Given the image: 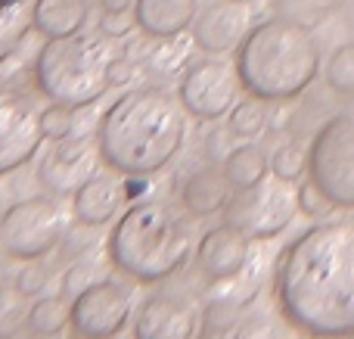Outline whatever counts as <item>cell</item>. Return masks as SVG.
I'll return each instance as SVG.
<instances>
[{"label":"cell","mask_w":354,"mask_h":339,"mask_svg":"<svg viewBox=\"0 0 354 339\" xmlns=\"http://www.w3.org/2000/svg\"><path fill=\"white\" fill-rule=\"evenodd\" d=\"M221 168H224L227 181H230L236 190H243V187H252L268 178V156L258 147H252V143H243V147H236L227 156Z\"/></svg>","instance_id":"ffe728a7"},{"label":"cell","mask_w":354,"mask_h":339,"mask_svg":"<svg viewBox=\"0 0 354 339\" xmlns=\"http://www.w3.org/2000/svg\"><path fill=\"white\" fill-rule=\"evenodd\" d=\"M249 31L252 28L245 0H214L196 16L193 41L205 53H227V50H236Z\"/></svg>","instance_id":"5bb4252c"},{"label":"cell","mask_w":354,"mask_h":339,"mask_svg":"<svg viewBox=\"0 0 354 339\" xmlns=\"http://www.w3.org/2000/svg\"><path fill=\"white\" fill-rule=\"evenodd\" d=\"M41 122L50 140H66V137H72V106L53 103L50 109H41Z\"/></svg>","instance_id":"4316f807"},{"label":"cell","mask_w":354,"mask_h":339,"mask_svg":"<svg viewBox=\"0 0 354 339\" xmlns=\"http://www.w3.org/2000/svg\"><path fill=\"white\" fill-rule=\"evenodd\" d=\"M301 330L292 324H277V321H255L249 327H243L233 339H299Z\"/></svg>","instance_id":"83f0119b"},{"label":"cell","mask_w":354,"mask_h":339,"mask_svg":"<svg viewBox=\"0 0 354 339\" xmlns=\"http://www.w3.org/2000/svg\"><path fill=\"white\" fill-rule=\"evenodd\" d=\"M308 174L336 205L354 209V112L336 116L308 149Z\"/></svg>","instance_id":"ba28073f"},{"label":"cell","mask_w":354,"mask_h":339,"mask_svg":"<svg viewBox=\"0 0 354 339\" xmlns=\"http://www.w3.org/2000/svg\"><path fill=\"white\" fill-rule=\"evenodd\" d=\"M3 255H6V249H3V240H0V262H3Z\"/></svg>","instance_id":"e575fe53"},{"label":"cell","mask_w":354,"mask_h":339,"mask_svg":"<svg viewBox=\"0 0 354 339\" xmlns=\"http://www.w3.org/2000/svg\"><path fill=\"white\" fill-rule=\"evenodd\" d=\"M183 109L171 93L159 87H137L106 109L97 143L112 172L143 178L162 172L174 159L183 147Z\"/></svg>","instance_id":"7a4b0ae2"},{"label":"cell","mask_w":354,"mask_h":339,"mask_svg":"<svg viewBox=\"0 0 354 339\" xmlns=\"http://www.w3.org/2000/svg\"><path fill=\"white\" fill-rule=\"evenodd\" d=\"M72 324V302H66L62 296H44L37 302H31L28 311V327L41 336H56Z\"/></svg>","instance_id":"7402d4cb"},{"label":"cell","mask_w":354,"mask_h":339,"mask_svg":"<svg viewBox=\"0 0 354 339\" xmlns=\"http://www.w3.org/2000/svg\"><path fill=\"white\" fill-rule=\"evenodd\" d=\"M68 339H118V336H87V333H78V330H72Z\"/></svg>","instance_id":"836d02e7"},{"label":"cell","mask_w":354,"mask_h":339,"mask_svg":"<svg viewBox=\"0 0 354 339\" xmlns=\"http://www.w3.org/2000/svg\"><path fill=\"white\" fill-rule=\"evenodd\" d=\"M308 162H311V159H308V149L305 147H299V143H283V147L270 156V174H274V178H280V181L295 184V181L308 172Z\"/></svg>","instance_id":"d4e9b609"},{"label":"cell","mask_w":354,"mask_h":339,"mask_svg":"<svg viewBox=\"0 0 354 339\" xmlns=\"http://www.w3.org/2000/svg\"><path fill=\"white\" fill-rule=\"evenodd\" d=\"M131 25H137L134 16H131V19H122V12H118V19H115V12H106V19H103V35H118V31H128Z\"/></svg>","instance_id":"4dcf8cb0"},{"label":"cell","mask_w":354,"mask_h":339,"mask_svg":"<svg viewBox=\"0 0 354 339\" xmlns=\"http://www.w3.org/2000/svg\"><path fill=\"white\" fill-rule=\"evenodd\" d=\"M196 265L214 284L239 277L249 265V237L230 224H218V228L205 230L199 246H196Z\"/></svg>","instance_id":"9a60e30c"},{"label":"cell","mask_w":354,"mask_h":339,"mask_svg":"<svg viewBox=\"0 0 354 339\" xmlns=\"http://www.w3.org/2000/svg\"><path fill=\"white\" fill-rule=\"evenodd\" d=\"M91 19V3L87 0H35L31 10V28L41 31L44 37H68L78 35Z\"/></svg>","instance_id":"d6986e66"},{"label":"cell","mask_w":354,"mask_h":339,"mask_svg":"<svg viewBox=\"0 0 354 339\" xmlns=\"http://www.w3.org/2000/svg\"><path fill=\"white\" fill-rule=\"evenodd\" d=\"M193 253L187 218L165 199H143L122 212L109 234V259L122 274L156 284L180 271Z\"/></svg>","instance_id":"3957f363"},{"label":"cell","mask_w":354,"mask_h":339,"mask_svg":"<svg viewBox=\"0 0 354 339\" xmlns=\"http://www.w3.org/2000/svg\"><path fill=\"white\" fill-rule=\"evenodd\" d=\"M124 184L112 172H97L87 184H81L72 193V212L81 224L87 228H103L118 215V209H124Z\"/></svg>","instance_id":"2e32d148"},{"label":"cell","mask_w":354,"mask_h":339,"mask_svg":"<svg viewBox=\"0 0 354 339\" xmlns=\"http://www.w3.org/2000/svg\"><path fill=\"white\" fill-rule=\"evenodd\" d=\"M230 181H227L224 168H199L187 178L180 190V203L187 209V215L193 218H205L214 212H224L230 203Z\"/></svg>","instance_id":"ac0fdd59"},{"label":"cell","mask_w":354,"mask_h":339,"mask_svg":"<svg viewBox=\"0 0 354 339\" xmlns=\"http://www.w3.org/2000/svg\"><path fill=\"white\" fill-rule=\"evenodd\" d=\"M31 10H35V0H0V62L28 35Z\"/></svg>","instance_id":"44dd1931"},{"label":"cell","mask_w":354,"mask_h":339,"mask_svg":"<svg viewBox=\"0 0 354 339\" xmlns=\"http://www.w3.org/2000/svg\"><path fill=\"white\" fill-rule=\"evenodd\" d=\"M66 234V212L50 196H28L0 215V240L10 259L35 262L47 255Z\"/></svg>","instance_id":"52a82bcc"},{"label":"cell","mask_w":354,"mask_h":339,"mask_svg":"<svg viewBox=\"0 0 354 339\" xmlns=\"http://www.w3.org/2000/svg\"><path fill=\"white\" fill-rule=\"evenodd\" d=\"M233 66L249 93L261 100H292L314 81L320 50L305 25L292 19H268L245 35Z\"/></svg>","instance_id":"277c9868"},{"label":"cell","mask_w":354,"mask_h":339,"mask_svg":"<svg viewBox=\"0 0 354 339\" xmlns=\"http://www.w3.org/2000/svg\"><path fill=\"white\" fill-rule=\"evenodd\" d=\"M326 84L339 93H354V44H342L326 62Z\"/></svg>","instance_id":"484cf974"},{"label":"cell","mask_w":354,"mask_h":339,"mask_svg":"<svg viewBox=\"0 0 354 339\" xmlns=\"http://www.w3.org/2000/svg\"><path fill=\"white\" fill-rule=\"evenodd\" d=\"M277 302L308 336H354V221L317 224L286 249L277 268Z\"/></svg>","instance_id":"6da1fadb"},{"label":"cell","mask_w":354,"mask_h":339,"mask_svg":"<svg viewBox=\"0 0 354 339\" xmlns=\"http://www.w3.org/2000/svg\"><path fill=\"white\" fill-rule=\"evenodd\" d=\"M333 199L326 196L324 190H320L314 181H308V184H301L299 187V209L305 212V215H311V218H324V215H330L333 212Z\"/></svg>","instance_id":"f1b7e54d"},{"label":"cell","mask_w":354,"mask_h":339,"mask_svg":"<svg viewBox=\"0 0 354 339\" xmlns=\"http://www.w3.org/2000/svg\"><path fill=\"white\" fill-rule=\"evenodd\" d=\"M115 62L109 37L103 35H68L50 37L35 59V84L50 103L91 106L109 87V68Z\"/></svg>","instance_id":"5b68a950"},{"label":"cell","mask_w":354,"mask_h":339,"mask_svg":"<svg viewBox=\"0 0 354 339\" xmlns=\"http://www.w3.org/2000/svg\"><path fill=\"white\" fill-rule=\"evenodd\" d=\"M35 339H53V336H41V333H37V336H35Z\"/></svg>","instance_id":"d590c367"},{"label":"cell","mask_w":354,"mask_h":339,"mask_svg":"<svg viewBox=\"0 0 354 339\" xmlns=\"http://www.w3.org/2000/svg\"><path fill=\"white\" fill-rule=\"evenodd\" d=\"M264 103L268 100L255 97L252 93L249 100H239L236 106L230 109V131L233 137H243V140H249V137H258L264 131V125H268V109H264Z\"/></svg>","instance_id":"cb8c5ba5"},{"label":"cell","mask_w":354,"mask_h":339,"mask_svg":"<svg viewBox=\"0 0 354 339\" xmlns=\"http://www.w3.org/2000/svg\"><path fill=\"white\" fill-rule=\"evenodd\" d=\"M28 293L19 284H0V339H12L28 324Z\"/></svg>","instance_id":"603a6c76"},{"label":"cell","mask_w":354,"mask_h":339,"mask_svg":"<svg viewBox=\"0 0 354 339\" xmlns=\"http://www.w3.org/2000/svg\"><path fill=\"white\" fill-rule=\"evenodd\" d=\"M295 212H299V190H292L289 181L270 174L233 193L224 209V224L243 230L249 240H270L292 224Z\"/></svg>","instance_id":"8992f818"},{"label":"cell","mask_w":354,"mask_h":339,"mask_svg":"<svg viewBox=\"0 0 354 339\" xmlns=\"http://www.w3.org/2000/svg\"><path fill=\"white\" fill-rule=\"evenodd\" d=\"M239 87L243 81H239L236 66L230 68L221 59H205L187 68V75L180 78V103L196 118L218 122L230 116V109L239 103Z\"/></svg>","instance_id":"8fae6325"},{"label":"cell","mask_w":354,"mask_h":339,"mask_svg":"<svg viewBox=\"0 0 354 339\" xmlns=\"http://www.w3.org/2000/svg\"><path fill=\"white\" fill-rule=\"evenodd\" d=\"M106 3V12H124L131 6V0H103Z\"/></svg>","instance_id":"d6a6232c"},{"label":"cell","mask_w":354,"mask_h":339,"mask_svg":"<svg viewBox=\"0 0 354 339\" xmlns=\"http://www.w3.org/2000/svg\"><path fill=\"white\" fill-rule=\"evenodd\" d=\"M100 162H103L100 143L87 140V137H66L44 153L41 165H37V178L50 193L68 196L100 172Z\"/></svg>","instance_id":"7c38bea8"},{"label":"cell","mask_w":354,"mask_h":339,"mask_svg":"<svg viewBox=\"0 0 354 339\" xmlns=\"http://www.w3.org/2000/svg\"><path fill=\"white\" fill-rule=\"evenodd\" d=\"M295 3H299L301 10H311L314 16H317V12H330V10H336V6H342L345 0H295Z\"/></svg>","instance_id":"1f68e13d"},{"label":"cell","mask_w":354,"mask_h":339,"mask_svg":"<svg viewBox=\"0 0 354 339\" xmlns=\"http://www.w3.org/2000/svg\"><path fill=\"white\" fill-rule=\"evenodd\" d=\"M199 333V309L177 293H156L134 318V339H193Z\"/></svg>","instance_id":"4fadbf2b"},{"label":"cell","mask_w":354,"mask_h":339,"mask_svg":"<svg viewBox=\"0 0 354 339\" xmlns=\"http://www.w3.org/2000/svg\"><path fill=\"white\" fill-rule=\"evenodd\" d=\"M134 311V290L122 280L106 277L87 284L72 299V330L87 336H122Z\"/></svg>","instance_id":"30bf717a"},{"label":"cell","mask_w":354,"mask_h":339,"mask_svg":"<svg viewBox=\"0 0 354 339\" xmlns=\"http://www.w3.org/2000/svg\"><path fill=\"white\" fill-rule=\"evenodd\" d=\"M196 16H199L196 0H134L137 28L159 41H171L180 31H187Z\"/></svg>","instance_id":"e0dca14e"},{"label":"cell","mask_w":354,"mask_h":339,"mask_svg":"<svg viewBox=\"0 0 354 339\" xmlns=\"http://www.w3.org/2000/svg\"><path fill=\"white\" fill-rule=\"evenodd\" d=\"M37 103L22 91H0V174H10L35 159L44 143Z\"/></svg>","instance_id":"9c48e42d"},{"label":"cell","mask_w":354,"mask_h":339,"mask_svg":"<svg viewBox=\"0 0 354 339\" xmlns=\"http://www.w3.org/2000/svg\"><path fill=\"white\" fill-rule=\"evenodd\" d=\"M227 134H230V131H212V134H208V159H214V162H224L227 156L233 153V149L236 147H224V140H227Z\"/></svg>","instance_id":"f546056e"}]
</instances>
